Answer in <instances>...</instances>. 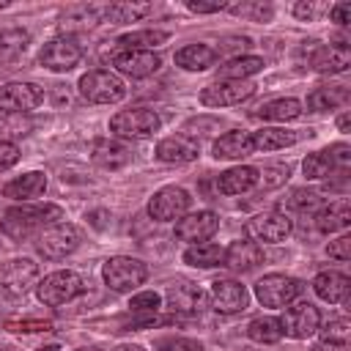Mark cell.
I'll use <instances>...</instances> for the list:
<instances>
[{"label":"cell","instance_id":"cell-34","mask_svg":"<svg viewBox=\"0 0 351 351\" xmlns=\"http://www.w3.org/2000/svg\"><path fill=\"white\" fill-rule=\"evenodd\" d=\"M263 69V58H255V55H239V58H230L228 63L219 66L217 77L219 80H247L252 74H258Z\"/></svg>","mask_w":351,"mask_h":351},{"label":"cell","instance_id":"cell-2","mask_svg":"<svg viewBox=\"0 0 351 351\" xmlns=\"http://www.w3.org/2000/svg\"><path fill=\"white\" fill-rule=\"evenodd\" d=\"M80 96L93 101V104H115L126 96V85L118 74L104 71V69H93V71L80 77Z\"/></svg>","mask_w":351,"mask_h":351},{"label":"cell","instance_id":"cell-8","mask_svg":"<svg viewBox=\"0 0 351 351\" xmlns=\"http://www.w3.org/2000/svg\"><path fill=\"white\" fill-rule=\"evenodd\" d=\"M302 293V282L288 274H266L255 282V296L263 307H285Z\"/></svg>","mask_w":351,"mask_h":351},{"label":"cell","instance_id":"cell-23","mask_svg":"<svg viewBox=\"0 0 351 351\" xmlns=\"http://www.w3.org/2000/svg\"><path fill=\"white\" fill-rule=\"evenodd\" d=\"M261 261H263L261 244L244 239V241H233V244L225 250V261H222V263H225L228 269H233V271H250V269H255Z\"/></svg>","mask_w":351,"mask_h":351},{"label":"cell","instance_id":"cell-54","mask_svg":"<svg viewBox=\"0 0 351 351\" xmlns=\"http://www.w3.org/2000/svg\"><path fill=\"white\" fill-rule=\"evenodd\" d=\"M337 129H340V132H348V112H343V115L337 118Z\"/></svg>","mask_w":351,"mask_h":351},{"label":"cell","instance_id":"cell-30","mask_svg":"<svg viewBox=\"0 0 351 351\" xmlns=\"http://www.w3.org/2000/svg\"><path fill=\"white\" fill-rule=\"evenodd\" d=\"M214 60H217V52L206 44H189L176 52V63L186 71H203V69L214 66Z\"/></svg>","mask_w":351,"mask_h":351},{"label":"cell","instance_id":"cell-3","mask_svg":"<svg viewBox=\"0 0 351 351\" xmlns=\"http://www.w3.org/2000/svg\"><path fill=\"white\" fill-rule=\"evenodd\" d=\"M156 129H159V115L148 107L121 110L118 115L110 118V132L123 140H143V137H151Z\"/></svg>","mask_w":351,"mask_h":351},{"label":"cell","instance_id":"cell-28","mask_svg":"<svg viewBox=\"0 0 351 351\" xmlns=\"http://www.w3.org/2000/svg\"><path fill=\"white\" fill-rule=\"evenodd\" d=\"M313 288L315 293L329 302V304H337L348 296V277L343 271H321L315 280H313Z\"/></svg>","mask_w":351,"mask_h":351},{"label":"cell","instance_id":"cell-9","mask_svg":"<svg viewBox=\"0 0 351 351\" xmlns=\"http://www.w3.org/2000/svg\"><path fill=\"white\" fill-rule=\"evenodd\" d=\"M80 58H82V44L74 36H58L47 41L38 52V63L49 71H69L80 63Z\"/></svg>","mask_w":351,"mask_h":351},{"label":"cell","instance_id":"cell-32","mask_svg":"<svg viewBox=\"0 0 351 351\" xmlns=\"http://www.w3.org/2000/svg\"><path fill=\"white\" fill-rule=\"evenodd\" d=\"M184 261L189 266H197V269H214V266H222L225 250L219 244H214V241H200V244H192L184 252Z\"/></svg>","mask_w":351,"mask_h":351},{"label":"cell","instance_id":"cell-48","mask_svg":"<svg viewBox=\"0 0 351 351\" xmlns=\"http://www.w3.org/2000/svg\"><path fill=\"white\" fill-rule=\"evenodd\" d=\"M5 329H11V332H25V335H30V332H49L52 329V321H8L5 324Z\"/></svg>","mask_w":351,"mask_h":351},{"label":"cell","instance_id":"cell-46","mask_svg":"<svg viewBox=\"0 0 351 351\" xmlns=\"http://www.w3.org/2000/svg\"><path fill=\"white\" fill-rule=\"evenodd\" d=\"M329 3H296L293 5V14L299 19H318L321 14H329Z\"/></svg>","mask_w":351,"mask_h":351},{"label":"cell","instance_id":"cell-21","mask_svg":"<svg viewBox=\"0 0 351 351\" xmlns=\"http://www.w3.org/2000/svg\"><path fill=\"white\" fill-rule=\"evenodd\" d=\"M195 156H197V143L189 134H170L156 145V159L165 165H186Z\"/></svg>","mask_w":351,"mask_h":351},{"label":"cell","instance_id":"cell-37","mask_svg":"<svg viewBox=\"0 0 351 351\" xmlns=\"http://www.w3.org/2000/svg\"><path fill=\"white\" fill-rule=\"evenodd\" d=\"M299 115H302V104L296 99H274L255 112V118L261 121H293Z\"/></svg>","mask_w":351,"mask_h":351},{"label":"cell","instance_id":"cell-49","mask_svg":"<svg viewBox=\"0 0 351 351\" xmlns=\"http://www.w3.org/2000/svg\"><path fill=\"white\" fill-rule=\"evenodd\" d=\"M19 162V148L14 143H0V173Z\"/></svg>","mask_w":351,"mask_h":351},{"label":"cell","instance_id":"cell-18","mask_svg":"<svg viewBox=\"0 0 351 351\" xmlns=\"http://www.w3.org/2000/svg\"><path fill=\"white\" fill-rule=\"evenodd\" d=\"M247 302H250V293L241 282H236V280L211 282V307L217 313H225V315L241 313V310H247Z\"/></svg>","mask_w":351,"mask_h":351},{"label":"cell","instance_id":"cell-1","mask_svg":"<svg viewBox=\"0 0 351 351\" xmlns=\"http://www.w3.org/2000/svg\"><path fill=\"white\" fill-rule=\"evenodd\" d=\"M63 219V208L55 203H44V206H14L3 214L0 228L8 239L14 241H25L36 233H44L47 228L58 225Z\"/></svg>","mask_w":351,"mask_h":351},{"label":"cell","instance_id":"cell-27","mask_svg":"<svg viewBox=\"0 0 351 351\" xmlns=\"http://www.w3.org/2000/svg\"><path fill=\"white\" fill-rule=\"evenodd\" d=\"M348 222H351V206H348L346 197H340V200L324 206V208L315 214V228H318L321 233L343 230V228H348Z\"/></svg>","mask_w":351,"mask_h":351},{"label":"cell","instance_id":"cell-35","mask_svg":"<svg viewBox=\"0 0 351 351\" xmlns=\"http://www.w3.org/2000/svg\"><path fill=\"white\" fill-rule=\"evenodd\" d=\"M33 132V118L25 112H0V143H14Z\"/></svg>","mask_w":351,"mask_h":351},{"label":"cell","instance_id":"cell-26","mask_svg":"<svg viewBox=\"0 0 351 351\" xmlns=\"http://www.w3.org/2000/svg\"><path fill=\"white\" fill-rule=\"evenodd\" d=\"M99 19H101V11L96 5H71L60 14V30H63V36L85 33V30L96 27Z\"/></svg>","mask_w":351,"mask_h":351},{"label":"cell","instance_id":"cell-50","mask_svg":"<svg viewBox=\"0 0 351 351\" xmlns=\"http://www.w3.org/2000/svg\"><path fill=\"white\" fill-rule=\"evenodd\" d=\"M329 255L337 261H348L351 258V236H340L329 244Z\"/></svg>","mask_w":351,"mask_h":351},{"label":"cell","instance_id":"cell-36","mask_svg":"<svg viewBox=\"0 0 351 351\" xmlns=\"http://www.w3.org/2000/svg\"><path fill=\"white\" fill-rule=\"evenodd\" d=\"M293 143H296V134L285 132V129H277V126H269V129H261V132L252 134L255 151H280V148H288Z\"/></svg>","mask_w":351,"mask_h":351},{"label":"cell","instance_id":"cell-19","mask_svg":"<svg viewBox=\"0 0 351 351\" xmlns=\"http://www.w3.org/2000/svg\"><path fill=\"white\" fill-rule=\"evenodd\" d=\"M310 66L318 74H340L351 66V49L346 44H324L310 55Z\"/></svg>","mask_w":351,"mask_h":351},{"label":"cell","instance_id":"cell-47","mask_svg":"<svg viewBox=\"0 0 351 351\" xmlns=\"http://www.w3.org/2000/svg\"><path fill=\"white\" fill-rule=\"evenodd\" d=\"M285 178H288V167H282V165H277V167H266L263 176H258V181L263 184V189L280 186V184H285Z\"/></svg>","mask_w":351,"mask_h":351},{"label":"cell","instance_id":"cell-10","mask_svg":"<svg viewBox=\"0 0 351 351\" xmlns=\"http://www.w3.org/2000/svg\"><path fill=\"white\" fill-rule=\"evenodd\" d=\"M280 321V329L282 335L293 337V340H307L313 332H318V324H321V315H318V307L310 304V302H296L291 307H285L282 318Z\"/></svg>","mask_w":351,"mask_h":351},{"label":"cell","instance_id":"cell-12","mask_svg":"<svg viewBox=\"0 0 351 351\" xmlns=\"http://www.w3.org/2000/svg\"><path fill=\"white\" fill-rule=\"evenodd\" d=\"M247 239L250 241H263V244H277L282 239H288L291 233V219L282 214V211H263V214H255L250 222H247Z\"/></svg>","mask_w":351,"mask_h":351},{"label":"cell","instance_id":"cell-6","mask_svg":"<svg viewBox=\"0 0 351 351\" xmlns=\"http://www.w3.org/2000/svg\"><path fill=\"white\" fill-rule=\"evenodd\" d=\"M351 165V148L346 143H337V145H329L324 151H315L304 159V176L307 178H326V176H346Z\"/></svg>","mask_w":351,"mask_h":351},{"label":"cell","instance_id":"cell-7","mask_svg":"<svg viewBox=\"0 0 351 351\" xmlns=\"http://www.w3.org/2000/svg\"><path fill=\"white\" fill-rule=\"evenodd\" d=\"M80 247V230L71 222H58L52 228H47L44 233H38L36 250L47 258V261H60L66 255H71Z\"/></svg>","mask_w":351,"mask_h":351},{"label":"cell","instance_id":"cell-45","mask_svg":"<svg viewBox=\"0 0 351 351\" xmlns=\"http://www.w3.org/2000/svg\"><path fill=\"white\" fill-rule=\"evenodd\" d=\"M159 348L162 351H203V346L192 337H165L159 340Z\"/></svg>","mask_w":351,"mask_h":351},{"label":"cell","instance_id":"cell-31","mask_svg":"<svg viewBox=\"0 0 351 351\" xmlns=\"http://www.w3.org/2000/svg\"><path fill=\"white\" fill-rule=\"evenodd\" d=\"M346 101H348V88L346 85H324V88H315L307 96V107L313 112H326V110H335Z\"/></svg>","mask_w":351,"mask_h":351},{"label":"cell","instance_id":"cell-53","mask_svg":"<svg viewBox=\"0 0 351 351\" xmlns=\"http://www.w3.org/2000/svg\"><path fill=\"white\" fill-rule=\"evenodd\" d=\"M112 351H145L143 346H134V343H123V346H118V348H112Z\"/></svg>","mask_w":351,"mask_h":351},{"label":"cell","instance_id":"cell-13","mask_svg":"<svg viewBox=\"0 0 351 351\" xmlns=\"http://www.w3.org/2000/svg\"><path fill=\"white\" fill-rule=\"evenodd\" d=\"M189 208V195L181 186H162L151 200H148V217L156 222H173L181 219Z\"/></svg>","mask_w":351,"mask_h":351},{"label":"cell","instance_id":"cell-42","mask_svg":"<svg viewBox=\"0 0 351 351\" xmlns=\"http://www.w3.org/2000/svg\"><path fill=\"white\" fill-rule=\"evenodd\" d=\"M321 206V195L315 189H293L288 197V208L293 211H315Z\"/></svg>","mask_w":351,"mask_h":351},{"label":"cell","instance_id":"cell-56","mask_svg":"<svg viewBox=\"0 0 351 351\" xmlns=\"http://www.w3.org/2000/svg\"><path fill=\"white\" fill-rule=\"evenodd\" d=\"M8 5V0H0V8H5Z\"/></svg>","mask_w":351,"mask_h":351},{"label":"cell","instance_id":"cell-55","mask_svg":"<svg viewBox=\"0 0 351 351\" xmlns=\"http://www.w3.org/2000/svg\"><path fill=\"white\" fill-rule=\"evenodd\" d=\"M77 351H101V348H77Z\"/></svg>","mask_w":351,"mask_h":351},{"label":"cell","instance_id":"cell-15","mask_svg":"<svg viewBox=\"0 0 351 351\" xmlns=\"http://www.w3.org/2000/svg\"><path fill=\"white\" fill-rule=\"evenodd\" d=\"M44 99V90L33 82H8L0 88V110L3 112H30Z\"/></svg>","mask_w":351,"mask_h":351},{"label":"cell","instance_id":"cell-44","mask_svg":"<svg viewBox=\"0 0 351 351\" xmlns=\"http://www.w3.org/2000/svg\"><path fill=\"white\" fill-rule=\"evenodd\" d=\"M228 8L233 14H239V16H250V19H258V22L271 16V5L269 3H241V5H228Z\"/></svg>","mask_w":351,"mask_h":351},{"label":"cell","instance_id":"cell-14","mask_svg":"<svg viewBox=\"0 0 351 351\" xmlns=\"http://www.w3.org/2000/svg\"><path fill=\"white\" fill-rule=\"evenodd\" d=\"M110 63L126 77H148L162 66V58L151 49H118L110 55Z\"/></svg>","mask_w":351,"mask_h":351},{"label":"cell","instance_id":"cell-24","mask_svg":"<svg viewBox=\"0 0 351 351\" xmlns=\"http://www.w3.org/2000/svg\"><path fill=\"white\" fill-rule=\"evenodd\" d=\"M47 192V176L41 170H33V173H25L14 181H8L3 186V195L11 197V200H36Z\"/></svg>","mask_w":351,"mask_h":351},{"label":"cell","instance_id":"cell-38","mask_svg":"<svg viewBox=\"0 0 351 351\" xmlns=\"http://www.w3.org/2000/svg\"><path fill=\"white\" fill-rule=\"evenodd\" d=\"M167 41V33L165 30H134V33H126L118 38V49H151L165 44Z\"/></svg>","mask_w":351,"mask_h":351},{"label":"cell","instance_id":"cell-25","mask_svg":"<svg viewBox=\"0 0 351 351\" xmlns=\"http://www.w3.org/2000/svg\"><path fill=\"white\" fill-rule=\"evenodd\" d=\"M258 170L250 167V165H239V167H230L225 173H219L217 178V189L222 195H241V192H250L255 184H258Z\"/></svg>","mask_w":351,"mask_h":351},{"label":"cell","instance_id":"cell-16","mask_svg":"<svg viewBox=\"0 0 351 351\" xmlns=\"http://www.w3.org/2000/svg\"><path fill=\"white\" fill-rule=\"evenodd\" d=\"M38 277V266L30 258H14L0 269V282L3 291L11 296H22L30 291V285H36Z\"/></svg>","mask_w":351,"mask_h":351},{"label":"cell","instance_id":"cell-4","mask_svg":"<svg viewBox=\"0 0 351 351\" xmlns=\"http://www.w3.org/2000/svg\"><path fill=\"white\" fill-rule=\"evenodd\" d=\"M101 277L104 282L118 291V293H126V291H134L137 285L145 282L148 277V266L137 258H126V255H118V258H110L101 269Z\"/></svg>","mask_w":351,"mask_h":351},{"label":"cell","instance_id":"cell-22","mask_svg":"<svg viewBox=\"0 0 351 351\" xmlns=\"http://www.w3.org/2000/svg\"><path fill=\"white\" fill-rule=\"evenodd\" d=\"M255 151L252 145V134L250 132H241V129H233V132H225L217 137L214 143V156L217 159H244Z\"/></svg>","mask_w":351,"mask_h":351},{"label":"cell","instance_id":"cell-43","mask_svg":"<svg viewBox=\"0 0 351 351\" xmlns=\"http://www.w3.org/2000/svg\"><path fill=\"white\" fill-rule=\"evenodd\" d=\"M129 310H132L134 315H154V313L159 310V293H154V291H143V293L132 296Z\"/></svg>","mask_w":351,"mask_h":351},{"label":"cell","instance_id":"cell-29","mask_svg":"<svg viewBox=\"0 0 351 351\" xmlns=\"http://www.w3.org/2000/svg\"><path fill=\"white\" fill-rule=\"evenodd\" d=\"M200 302H203V293L192 282H178L167 288V307L173 313H195L200 310Z\"/></svg>","mask_w":351,"mask_h":351},{"label":"cell","instance_id":"cell-39","mask_svg":"<svg viewBox=\"0 0 351 351\" xmlns=\"http://www.w3.org/2000/svg\"><path fill=\"white\" fill-rule=\"evenodd\" d=\"M247 335H250V340L269 346V343H277V340L282 337V329H280V321H277V318L261 315V318H252V321H250Z\"/></svg>","mask_w":351,"mask_h":351},{"label":"cell","instance_id":"cell-20","mask_svg":"<svg viewBox=\"0 0 351 351\" xmlns=\"http://www.w3.org/2000/svg\"><path fill=\"white\" fill-rule=\"evenodd\" d=\"M90 159L104 167V170H121L132 162V151L121 143V140H110V137H99L90 145Z\"/></svg>","mask_w":351,"mask_h":351},{"label":"cell","instance_id":"cell-5","mask_svg":"<svg viewBox=\"0 0 351 351\" xmlns=\"http://www.w3.org/2000/svg\"><path fill=\"white\" fill-rule=\"evenodd\" d=\"M36 293H38V299H41L44 304L58 307V304H66V302H71L74 296L82 293V280H80V274L71 271V269L52 271V274H47V277L36 285Z\"/></svg>","mask_w":351,"mask_h":351},{"label":"cell","instance_id":"cell-52","mask_svg":"<svg viewBox=\"0 0 351 351\" xmlns=\"http://www.w3.org/2000/svg\"><path fill=\"white\" fill-rule=\"evenodd\" d=\"M329 16H332V22H337V25H348V22H351V3H337V5H332V8H329Z\"/></svg>","mask_w":351,"mask_h":351},{"label":"cell","instance_id":"cell-51","mask_svg":"<svg viewBox=\"0 0 351 351\" xmlns=\"http://www.w3.org/2000/svg\"><path fill=\"white\" fill-rule=\"evenodd\" d=\"M230 3H225V0H217V3H200V0H189L186 3V8L189 11H195V14H214V11H222V8H228Z\"/></svg>","mask_w":351,"mask_h":351},{"label":"cell","instance_id":"cell-11","mask_svg":"<svg viewBox=\"0 0 351 351\" xmlns=\"http://www.w3.org/2000/svg\"><path fill=\"white\" fill-rule=\"evenodd\" d=\"M255 93V85L250 80H217L200 90V101L206 107H230L241 104Z\"/></svg>","mask_w":351,"mask_h":351},{"label":"cell","instance_id":"cell-17","mask_svg":"<svg viewBox=\"0 0 351 351\" xmlns=\"http://www.w3.org/2000/svg\"><path fill=\"white\" fill-rule=\"evenodd\" d=\"M219 228V217L214 211H195V214H184L176 222V239L181 241H192L200 244L206 239H211Z\"/></svg>","mask_w":351,"mask_h":351},{"label":"cell","instance_id":"cell-40","mask_svg":"<svg viewBox=\"0 0 351 351\" xmlns=\"http://www.w3.org/2000/svg\"><path fill=\"white\" fill-rule=\"evenodd\" d=\"M151 8H154L151 3H112V5L104 11V16H107L110 22H115V25H121V22H137V19L145 16Z\"/></svg>","mask_w":351,"mask_h":351},{"label":"cell","instance_id":"cell-33","mask_svg":"<svg viewBox=\"0 0 351 351\" xmlns=\"http://www.w3.org/2000/svg\"><path fill=\"white\" fill-rule=\"evenodd\" d=\"M27 44H30V33L27 30H22V27L0 30V66L14 63L16 58H22Z\"/></svg>","mask_w":351,"mask_h":351},{"label":"cell","instance_id":"cell-41","mask_svg":"<svg viewBox=\"0 0 351 351\" xmlns=\"http://www.w3.org/2000/svg\"><path fill=\"white\" fill-rule=\"evenodd\" d=\"M351 337V321L348 318H335L321 329V340L326 346H346Z\"/></svg>","mask_w":351,"mask_h":351}]
</instances>
